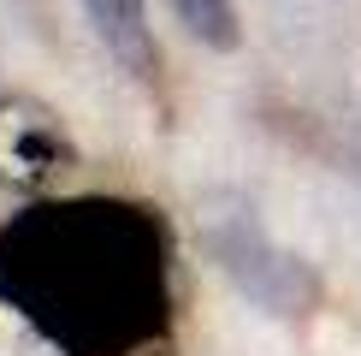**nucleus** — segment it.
I'll return each instance as SVG.
<instances>
[{"label":"nucleus","mask_w":361,"mask_h":356,"mask_svg":"<svg viewBox=\"0 0 361 356\" xmlns=\"http://www.w3.org/2000/svg\"><path fill=\"white\" fill-rule=\"evenodd\" d=\"M6 261L0 285L18 291L54 338L83 350L130 345L148 309H160V256L130 208H48L6 237Z\"/></svg>","instance_id":"f257e3e1"},{"label":"nucleus","mask_w":361,"mask_h":356,"mask_svg":"<svg viewBox=\"0 0 361 356\" xmlns=\"http://www.w3.org/2000/svg\"><path fill=\"white\" fill-rule=\"evenodd\" d=\"M207 249H214V261L225 267V279H231L237 291H249L261 309H273V315H302V309L320 297L314 285V273L302 267V256H290V249H279L267 226L255 220V208L237 202L231 214H214L207 220Z\"/></svg>","instance_id":"f03ea898"},{"label":"nucleus","mask_w":361,"mask_h":356,"mask_svg":"<svg viewBox=\"0 0 361 356\" xmlns=\"http://www.w3.org/2000/svg\"><path fill=\"white\" fill-rule=\"evenodd\" d=\"M178 12V24L190 30L195 42H207V48H237V12L231 0H166Z\"/></svg>","instance_id":"39448f33"},{"label":"nucleus","mask_w":361,"mask_h":356,"mask_svg":"<svg viewBox=\"0 0 361 356\" xmlns=\"http://www.w3.org/2000/svg\"><path fill=\"white\" fill-rule=\"evenodd\" d=\"M66 167H71V143L59 131V119L24 95L0 101V184L42 190Z\"/></svg>","instance_id":"7ed1b4c3"},{"label":"nucleus","mask_w":361,"mask_h":356,"mask_svg":"<svg viewBox=\"0 0 361 356\" xmlns=\"http://www.w3.org/2000/svg\"><path fill=\"white\" fill-rule=\"evenodd\" d=\"M83 12H89V24H95V36L107 42V54L130 71V78H148V71H154L160 48H154V30H148L142 0H83Z\"/></svg>","instance_id":"20e7f679"}]
</instances>
